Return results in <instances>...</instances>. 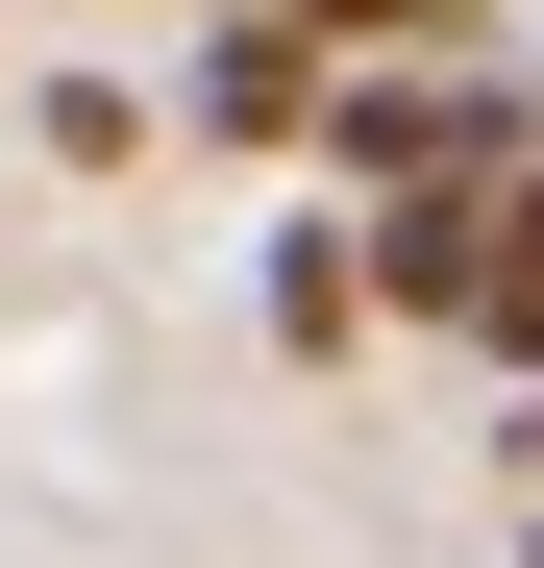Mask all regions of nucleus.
<instances>
[{"instance_id": "1", "label": "nucleus", "mask_w": 544, "mask_h": 568, "mask_svg": "<svg viewBox=\"0 0 544 568\" xmlns=\"http://www.w3.org/2000/svg\"><path fill=\"white\" fill-rule=\"evenodd\" d=\"M322 173H346V199H495V173H544V100L495 50H346Z\"/></svg>"}, {"instance_id": "4", "label": "nucleus", "mask_w": 544, "mask_h": 568, "mask_svg": "<svg viewBox=\"0 0 544 568\" xmlns=\"http://www.w3.org/2000/svg\"><path fill=\"white\" fill-rule=\"evenodd\" d=\"M272 346H298V371L372 346V223H298V247H272Z\"/></svg>"}, {"instance_id": "2", "label": "nucleus", "mask_w": 544, "mask_h": 568, "mask_svg": "<svg viewBox=\"0 0 544 568\" xmlns=\"http://www.w3.org/2000/svg\"><path fill=\"white\" fill-rule=\"evenodd\" d=\"M322 100H346V50L298 26V0H223L199 26V124L223 149H322Z\"/></svg>"}, {"instance_id": "6", "label": "nucleus", "mask_w": 544, "mask_h": 568, "mask_svg": "<svg viewBox=\"0 0 544 568\" xmlns=\"http://www.w3.org/2000/svg\"><path fill=\"white\" fill-rule=\"evenodd\" d=\"M322 50H471V0H298Z\"/></svg>"}, {"instance_id": "5", "label": "nucleus", "mask_w": 544, "mask_h": 568, "mask_svg": "<svg viewBox=\"0 0 544 568\" xmlns=\"http://www.w3.org/2000/svg\"><path fill=\"white\" fill-rule=\"evenodd\" d=\"M471 346L544 371V173H495V297H471Z\"/></svg>"}, {"instance_id": "3", "label": "nucleus", "mask_w": 544, "mask_h": 568, "mask_svg": "<svg viewBox=\"0 0 544 568\" xmlns=\"http://www.w3.org/2000/svg\"><path fill=\"white\" fill-rule=\"evenodd\" d=\"M372 223V322H471L495 297V199H346Z\"/></svg>"}]
</instances>
